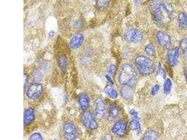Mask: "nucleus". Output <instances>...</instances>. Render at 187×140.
I'll return each instance as SVG.
<instances>
[{
  "mask_svg": "<svg viewBox=\"0 0 187 140\" xmlns=\"http://www.w3.org/2000/svg\"><path fill=\"white\" fill-rule=\"evenodd\" d=\"M151 7L152 17L158 23L164 24L173 17V8L169 3L155 1L152 3Z\"/></svg>",
  "mask_w": 187,
  "mask_h": 140,
  "instance_id": "f257e3e1",
  "label": "nucleus"
},
{
  "mask_svg": "<svg viewBox=\"0 0 187 140\" xmlns=\"http://www.w3.org/2000/svg\"><path fill=\"white\" fill-rule=\"evenodd\" d=\"M119 80L122 85L134 87L137 82V75L134 68L129 64L124 65L120 71Z\"/></svg>",
  "mask_w": 187,
  "mask_h": 140,
  "instance_id": "f03ea898",
  "label": "nucleus"
},
{
  "mask_svg": "<svg viewBox=\"0 0 187 140\" xmlns=\"http://www.w3.org/2000/svg\"><path fill=\"white\" fill-rule=\"evenodd\" d=\"M135 63L139 72L144 75L150 74L155 70V64L153 61L146 56H137L135 59Z\"/></svg>",
  "mask_w": 187,
  "mask_h": 140,
  "instance_id": "7ed1b4c3",
  "label": "nucleus"
},
{
  "mask_svg": "<svg viewBox=\"0 0 187 140\" xmlns=\"http://www.w3.org/2000/svg\"><path fill=\"white\" fill-rule=\"evenodd\" d=\"M124 38L128 42L138 43L142 41L143 35L139 29L136 28L130 29L125 32Z\"/></svg>",
  "mask_w": 187,
  "mask_h": 140,
  "instance_id": "20e7f679",
  "label": "nucleus"
},
{
  "mask_svg": "<svg viewBox=\"0 0 187 140\" xmlns=\"http://www.w3.org/2000/svg\"><path fill=\"white\" fill-rule=\"evenodd\" d=\"M43 92V86L40 83H34L29 86L27 90V95L30 99H38Z\"/></svg>",
  "mask_w": 187,
  "mask_h": 140,
  "instance_id": "39448f33",
  "label": "nucleus"
},
{
  "mask_svg": "<svg viewBox=\"0 0 187 140\" xmlns=\"http://www.w3.org/2000/svg\"><path fill=\"white\" fill-rule=\"evenodd\" d=\"M81 120L83 124L87 128L91 129H97V123L90 112L87 111L83 112L81 116Z\"/></svg>",
  "mask_w": 187,
  "mask_h": 140,
  "instance_id": "423d86ee",
  "label": "nucleus"
},
{
  "mask_svg": "<svg viewBox=\"0 0 187 140\" xmlns=\"http://www.w3.org/2000/svg\"><path fill=\"white\" fill-rule=\"evenodd\" d=\"M63 130L64 131L65 138L66 140H74L77 136V129L75 125L71 123L66 124Z\"/></svg>",
  "mask_w": 187,
  "mask_h": 140,
  "instance_id": "0eeeda50",
  "label": "nucleus"
},
{
  "mask_svg": "<svg viewBox=\"0 0 187 140\" xmlns=\"http://www.w3.org/2000/svg\"><path fill=\"white\" fill-rule=\"evenodd\" d=\"M106 107L105 102L101 98L97 99L96 100V108L95 115L97 119H101L104 117L106 113Z\"/></svg>",
  "mask_w": 187,
  "mask_h": 140,
  "instance_id": "6e6552de",
  "label": "nucleus"
},
{
  "mask_svg": "<svg viewBox=\"0 0 187 140\" xmlns=\"http://www.w3.org/2000/svg\"><path fill=\"white\" fill-rule=\"evenodd\" d=\"M156 38L161 46L168 48L171 44V38L168 34L162 31L157 32Z\"/></svg>",
  "mask_w": 187,
  "mask_h": 140,
  "instance_id": "1a4fd4ad",
  "label": "nucleus"
},
{
  "mask_svg": "<svg viewBox=\"0 0 187 140\" xmlns=\"http://www.w3.org/2000/svg\"><path fill=\"white\" fill-rule=\"evenodd\" d=\"M126 130V123L124 120H118L112 129V131L120 137H123L125 135Z\"/></svg>",
  "mask_w": 187,
  "mask_h": 140,
  "instance_id": "9d476101",
  "label": "nucleus"
},
{
  "mask_svg": "<svg viewBox=\"0 0 187 140\" xmlns=\"http://www.w3.org/2000/svg\"><path fill=\"white\" fill-rule=\"evenodd\" d=\"M179 56V48H173L169 51L167 56L168 62L171 66H176L178 63Z\"/></svg>",
  "mask_w": 187,
  "mask_h": 140,
  "instance_id": "9b49d317",
  "label": "nucleus"
},
{
  "mask_svg": "<svg viewBox=\"0 0 187 140\" xmlns=\"http://www.w3.org/2000/svg\"><path fill=\"white\" fill-rule=\"evenodd\" d=\"M84 36L81 33H76L72 38L70 44L71 48L76 49L81 46L84 41Z\"/></svg>",
  "mask_w": 187,
  "mask_h": 140,
  "instance_id": "f8f14e48",
  "label": "nucleus"
},
{
  "mask_svg": "<svg viewBox=\"0 0 187 140\" xmlns=\"http://www.w3.org/2000/svg\"><path fill=\"white\" fill-rule=\"evenodd\" d=\"M78 101L80 107H81L83 110H87L90 106V98L85 93H81L79 94Z\"/></svg>",
  "mask_w": 187,
  "mask_h": 140,
  "instance_id": "ddd939ff",
  "label": "nucleus"
},
{
  "mask_svg": "<svg viewBox=\"0 0 187 140\" xmlns=\"http://www.w3.org/2000/svg\"><path fill=\"white\" fill-rule=\"evenodd\" d=\"M34 119V112L32 108H28L24 113V123L28 125L31 123Z\"/></svg>",
  "mask_w": 187,
  "mask_h": 140,
  "instance_id": "4468645a",
  "label": "nucleus"
},
{
  "mask_svg": "<svg viewBox=\"0 0 187 140\" xmlns=\"http://www.w3.org/2000/svg\"><path fill=\"white\" fill-rule=\"evenodd\" d=\"M178 23L182 29H187V15L185 13L181 12L179 13Z\"/></svg>",
  "mask_w": 187,
  "mask_h": 140,
  "instance_id": "2eb2a0df",
  "label": "nucleus"
},
{
  "mask_svg": "<svg viewBox=\"0 0 187 140\" xmlns=\"http://www.w3.org/2000/svg\"><path fill=\"white\" fill-rule=\"evenodd\" d=\"M104 91L109 97L113 99H116L118 97V94L117 91L112 85H108L106 86L104 88Z\"/></svg>",
  "mask_w": 187,
  "mask_h": 140,
  "instance_id": "dca6fc26",
  "label": "nucleus"
},
{
  "mask_svg": "<svg viewBox=\"0 0 187 140\" xmlns=\"http://www.w3.org/2000/svg\"><path fill=\"white\" fill-rule=\"evenodd\" d=\"M119 110L115 105H112L109 109V118L110 119L115 120L118 116Z\"/></svg>",
  "mask_w": 187,
  "mask_h": 140,
  "instance_id": "f3484780",
  "label": "nucleus"
},
{
  "mask_svg": "<svg viewBox=\"0 0 187 140\" xmlns=\"http://www.w3.org/2000/svg\"><path fill=\"white\" fill-rule=\"evenodd\" d=\"M158 134L155 131L149 130L144 135L142 140H157Z\"/></svg>",
  "mask_w": 187,
  "mask_h": 140,
  "instance_id": "a211bd4d",
  "label": "nucleus"
},
{
  "mask_svg": "<svg viewBox=\"0 0 187 140\" xmlns=\"http://www.w3.org/2000/svg\"><path fill=\"white\" fill-rule=\"evenodd\" d=\"M59 66L63 72L66 71L67 67V61L66 56L62 55L60 56L59 60Z\"/></svg>",
  "mask_w": 187,
  "mask_h": 140,
  "instance_id": "6ab92c4d",
  "label": "nucleus"
},
{
  "mask_svg": "<svg viewBox=\"0 0 187 140\" xmlns=\"http://www.w3.org/2000/svg\"><path fill=\"white\" fill-rule=\"evenodd\" d=\"M124 87L122 89V96L124 98L126 99H129L132 97L133 93H132V91L131 89L128 87Z\"/></svg>",
  "mask_w": 187,
  "mask_h": 140,
  "instance_id": "aec40b11",
  "label": "nucleus"
},
{
  "mask_svg": "<svg viewBox=\"0 0 187 140\" xmlns=\"http://www.w3.org/2000/svg\"><path fill=\"white\" fill-rule=\"evenodd\" d=\"M172 83L171 81L169 78H167L164 83V93L165 94L167 95L170 92Z\"/></svg>",
  "mask_w": 187,
  "mask_h": 140,
  "instance_id": "412c9836",
  "label": "nucleus"
},
{
  "mask_svg": "<svg viewBox=\"0 0 187 140\" xmlns=\"http://www.w3.org/2000/svg\"><path fill=\"white\" fill-rule=\"evenodd\" d=\"M180 46L182 51L185 54L187 58V37L182 39L180 42Z\"/></svg>",
  "mask_w": 187,
  "mask_h": 140,
  "instance_id": "4be33fe9",
  "label": "nucleus"
},
{
  "mask_svg": "<svg viewBox=\"0 0 187 140\" xmlns=\"http://www.w3.org/2000/svg\"><path fill=\"white\" fill-rule=\"evenodd\" d=\"M145 51L148 55H153L155 52V48L154 44L152 43H150L146 47Z\"/></svg>",
  "mask_w": 187,
  "mask_h": 140,
  "instance_id": "5701e85b",
  "label": "nucleus"
},
{
  "mask_svg": "<svg viewBox=\"0 0 187 140\" xmlns=\"http://www.w3.org/2000/svg\"><path fill=\"white\" fill-rule=\"evenodd\" d=\"M130 128L132 130H138L140 128V124L137 120H133L130 123Z\"/></svg>",
  "mask_w": 187,
  "mask_h": 140,
  "instance_id": "b1692460",
  "label": "nucleus"
},
{
  "mask_svg": "<svg viewBox=\"0 0 187 140\" xmlns=\"http://www.w3.org/2000/svg\"><path fill=\"white\" fill-rule=\"evenodd\" d=\"M29 140H43V139L39 133H35L30 136Z\"/></svg>",
  "mask_w": 187,
  "mask_h": 140,
  "instance_id": "393cba45",
  "label": "nucleus"
},
{
  "mask_svg": "<svg viewBox=\"0 0 187 140\" xmlns=\"http://www.w3.org/2000/svg\"><path fill=\"white\" fill-rule=\"evenodd\" d=\"M116 71V67L114 65H111L108 68L107 72L109 75H113Z\"/></svg>",
  "mask_w": 187,
  "mask_h": 140,
  "instance_id": "a878e982",
  "label": "nucleus"
},
{
  "mask_svg": "<svg viewBox=\"0 0 187 140\" xmlns=\"http://www.w3.org/2000/svg\"><path fill=\"white\" fill-rule=\"evenodd\" d=\"M109 1H98L97 5L101 8H105L108 5Z\"/></svg>",
  "mask_w": 187,
  "mask_h": 140,
  "instance_id": "bb28decb",
  "label": "nucleus"
},
{
  "mask_svg": "<svg viewBox=\"0 0 187 140\" xmlns=\"http://www.w3.org/2000/svg\"><path fill=\"white\" fill-rule=\"evenodd\" d=\"M160 86L158 85H156L152 87L151 91V94L152 95H155L157 93L158 91L160 90Z\"/></svg>",
  "mask_w": 187,
  "mask_h": 140,
  "instance_id": "cd10ccee",
  "label": "nucleus"
},
{
  "mask_svg": "<svg viewBox=\"0 0 187 140\" xmlns=\"http://www.w3.org/2000/svg\"><path fill=\"white\" fill-rule=\"evenodd\" d=\"M158 69H159V72L161 75L163 76L164 78H165L166 76V73H165L164 70L162 68V67L161 66V64L159 63V66H158Z\"/></svg>",
  "mask_w": 187,
  "mask_h": 140,
  "instance_id": "c85d7f7f",
  "label": "nucleus"
},
{
  "mask_svg": "<svg viewBox=\"0 0 187 140\" xmlns=\"http://www.w3.org/2000/svg\"><path fill=\"white\" fill-rule=\"evenodd\" d=\"M29 76L26 73L24 74V88L25 89L27 86L28 83Z\"/></svg>",
  "mask_w": 187,
  "mask_h": 140,
  "instance_id": "c756f323",
  "label": "nucleus"
},
{
  "mask_svg": "<svg viewBox=\"0 0 187 140\" xmlns=\"http://www.w3.org/2000/svg\"><path fill=\"white\" fill-rule=\"evenodd\" d=\"M82 24H83V23H82V21L79 20V21H76L75 22L74 25L75 27H80L82 26Z\"/></svg>",
  "mask_w": 187,
  "mask_h": 140,
  "instance_id": "7c9ffc66",
  "label": "nucleus"
},
{
  "mask_svg": "<svg viewBox=\"0 0 187 140\" xmlns=\"http://www.w3.org/2000/svg\"><path fill=\"white\" fill-rule=\"evenodd\" d=\"M102 140H113V139L110 135L106 134V135H103V137L102 138Z\"/></svg>",
  "mask_w": 187,
  "mask_h": 140,
  "instance_id": "2f4dec72",
  "label": "nucleus"
},
{
  "mask_svg": "<svg viewBox=\"0 0 187 140\" xmlns=\"http://www.w3.org/2000/svg\"><path fill=\"white\" fill-rule=\"evenodd\" d=\"M130 114L131 115H133V116H134V117H136V118L138 117V113H137L135 110H134V109H132V110H130Z\"/></svg>",
  "mask_w": 187,
  "mask_h": 140,
  "instance_id": "473e14b6",
  "label": "nucleus"
},
{
  "mask_svg": "<svg viewBox=\"0 0 187 140\" xmlns=\"http://www.w3.org/2000/svg\"><path fill=\"white\" fill-rule=\"evenodd\" d=\"M106 78H107V81H108L110 83H112V84H113V82L112 80V78L110 77L109 75H106Z\"/></svg>",
  "mask_w": 187,
  "mask_h": 140,
  "instance_id": "72a5a7b5",
  "label": "nucleus"
},
{
  "mask_svg": "<svg viewBox=\"0 0 187 140\" xmlns=\"http://www.w3.org/2000/svg\"><path fill=\"white\" fill-rule=\"evenodd\" d=\"M54 32L52 30V31H51V32H50L49 33V35L50 37H54Z\"/></svg>",
  "mask_w": 187,
  "mask_h": 140,
  "instance_id": "f704fd0d",
  "label": "nucleus"
},
{
  "mask_svg": "<svg viewBox=\"0 0 187 140\" xmlns=\"http://www.w3.org/2000/svg\"><path fill=\"white\" fill-rule=\"evenodd\" d=\"M184 74H185V78H186V81L187 83V67H186L184 71Z\"/></svg>",
  "mask_w": 187,
  "mask_h": 140,
  "instance_id": "c9c22d12",
  "label": "nucleus"
},
{
  "mask_svg": "<svg viewBox=\"0 0 187 140\" xmlns=\"http://www.w3.org/2000/svg\"><path fill=\"white\" fill-rule=\"evenodd\" d=\"M54 140H57V139H55Z\"/></svg>",
  "mask_w": 187,
  "mask_h": 140,
  "instance_id": "e433bc0d",
  "label": "nucleus"
}]
</instances>
